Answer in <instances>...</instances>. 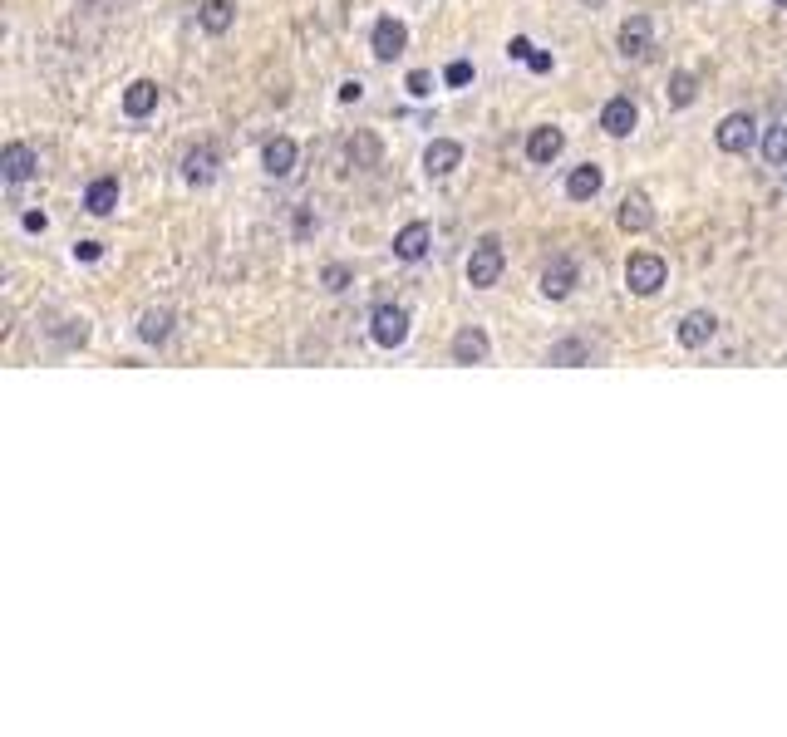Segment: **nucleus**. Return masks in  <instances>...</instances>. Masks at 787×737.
Listing matches in <instances>:
<instances>
[{"instance_id": "bb28decb", "label": "nucleus", "mask_w": 787, "mask_h": 737, "mask_svg": "<svg viewBox=\"0 0 787 737\" xmlns=\"http://www.w3.org/2000/svg\"><path fill=\"white\" fill-rule=\"evenodd\" d=\"M443 84H448V89H463V84H473V64H468V59H453V64L443 69Z\"/></svg>"}, {"instance_id": "5701e85b", "label": "nucleus", "mask_w": 787, "mask_h": 737, "mask_svg": "<svg viewBox=\"0 0 787 737\" xmlns=\"http://www.w3.org/2000/svg\"><path fill=\"white\" fill-rule=\"evenodd\" d=\"M694 99H699V74H689V69L669 74V104H674V109H689Z\"/></svg>"}, {"instance_id": "393cba45", "label": "nucleus", "mask_w": 787, "mask_h": 737, "mask_svg": "<svg viewBox=\"0 0 787 737\" xmlns=\"http://www.w3.org/2000/svg\"><path fill=\"white\" fill-rule=\"evenodd\" d=\"M546 359L571 369V364H586V359H591V349H586V340H561V344H551V354H546Z\"/></svg>"}, {"instance_id": "ddd939ff", "label": "nucleus", "mask_w": 787, "mask_h": 737, "mask_svg": "<svg viewBox=\"0 0 787 737\" xmlns=\"http://www.w3.org/2000/svg\"><path fill=\"white\" fill-rule=\"evenodd\" d=\"M601 187H606V172L596 168V163H581V168H571V177H566V197L571 202H591V197H601Z\"/></svg>"}, {"instance_id": "cd10ccee", "label": "nucleus", "mask_w": 787, "mask_h": 737, "mask_svg": "<svg viewBox=\"0 0 787 737\" xmlns=\"http://www.w3.org/2000/svg\"><path fill=\"white\" fill-rule=\"evenodd\" d=\"M404 84H409V94H414V99H428V94H433V74H428V69H414Z\"/></svg>"}, {"instance_id": "9b49d317", "label": "nucleus", "mask_w": 787, "mask_h": 737, "mask_svg": "<svg viewBox=\"0 0 787 737\" xmlns=\"http://www.w3.org/2000/svg\"><path fill=\"white\" fill-rule=\"evenodd\" d=\"M571 290H576V261H571V256H556L542 271V295L546 300H566Z\"/></svg>"}, {"instance_id": "a878e982", "label": "nucleus", "mask_w": 787, "mask_h": 737, "mask_svg": "<svg viewBox=\"0 0 787 737\" xmlns=\"http://www.w3.org/2000/svg\"><path fill=\"white\" fill-rule=\"evenodd\" d=\"M350 281H355V271H350L345 261H330V266L320 271V285H325V290H335V295H340V290H345Z\"/></svg>"}, {"instance_id": "c756f323", "label": "nucleus", "mask_w": 787, "mask_h": 737, "mask_svg": "<svg viewBox=\"0 0 787 737\" xmlns=\"http://www.w3.org/2000/svg\"><path fill=\"white\" fill-rule=\"evenodd\" d=\"M507 55H512V59H522V64H527V59H532V40H527V35H512Z\"/></svg>"}, {"instance_id": "412c9836", "label": "nucleus", "mask_w": 787, "mask_h": 737, "mask_svg": "<svg viewBox=\"0 0 787 737\" xmlns=\"http://www.w3.org/2000/svg\"><path fill=\"white\" fill-rule=\"evenodd\" d=\"M197 20H202V30H207V35H227V30H232V20H237V5H232V0H202Z\"/></svg>"}, {"instance_id": "9d476101", "label": "nucleus", "mask_w": 787, "mask_h": 737, "mask_svg": "<svg viewBox=\"0 0 787 737\" xmlns=\"http://www.w3.org/2000/svg\"><path fill=\"white\" fill-rule=\"evenodd\" d=\"M615 222H620V231H650L655 227V207H650V197L645 192H630L625 202H620V212H615Z\"/></svg>"}, {"instance_id": "f8f14e48", "label": "nucleus", "mask_w": 787, "mask_h": 737, "mask_svg": "<svg viewBox=\"0 0 787 737\" xmlns=\"http://www.w3.org/2000/svg\"><path fill=\"white\" fill-rule=\"evenodd\" d=\"M561 148H566V133L561 128H532V138H527V158L537 163V168H546V163H556L561 158Z\"/></svg>"}, {"instance_id": "473e14b6", "label": "nucleus", "mask_w": 787, "mask_h": 737, "mask_svg": "<svg viewBox=\"0 0 787 737\" xmlns=\"http://www.w3.org/2000/svg\"><path fill=\"white\" fill-rule=\"evenodd\" d=\"M45 227H50L45 212H25V231H45Z\"/></svg>"}, {"instance_id": "aec40b11", "label": "nucleus", "mask_w": 787, "mask_h": 737, "mask_svg": "<svg viewBox=\"0 0 787 737\" xmlns=\"http://www.w3.org/2000/svg\"><path fill=\"white\" fill-rule=\"evenodd\" d=\"M261 168L271 172V177H291L296 172V143L291 138H271L261 148Z\"/></svg>"}, {"instance_id": "7c9ffc66", "label": "nucleus", "mask_w": 787, "mask_h": 737, "mask_svg": "<svg viewBox=\"0 0 787 737\" xmlns=\"http://www.w3.org/2000/svg\"><path fill=\"white\" fill-rule=\"evenodd\" d=\"M527 69H532V74H551V55H546V50H532Z\"/></svg>"}, {"instance_id": "2eb2a0df", "label": "nucleus", "mask_w": 787, "mask_h": 737, "mask_svg": "<svg viewBox=\"0 0 787 737\" xmlns=\"http://www.w3.org/2000/svg\"><path fill=\"white\" fill-rule=\"evenodd\" d=\"M212 177H217V153H212L207 143L182 153V182H192V187H207Z\"/></svg>"}, {"instance_id": "2f4dec72", "label": "nucleus", "mask_w": 787, "mask_h": 737, "mask_svg": "<svg viewBox=\"0 0 787 737\" xmlns=\"http://www.w3.org/2000/svg\"><path fill=\"white\" fill-rule=\"evenodd\" d=\"M360 94H364V84H360V79H345V84H340V99H345V104H355Z\"/></svg>"}, {"instance_id": "20e7f679", "label": "nucleus", "mask_w": 787, "mask_h": 737, "mask_svg": "<svg viewBox=\"0 0 787 737\" xmlns=\"http://www.w3.org/2000/svg\"><path fill=\"white\" fill-rule=\"evenodd\" d=\"M369 50H374V59H399L404 50H409V25H404V20H394V15L374 20Z\"/></svg>"}, {"instance_id": "dca6fc26", "label": "nucleus", "mask_w": 787, "mask_h": 737, "mask_svg": "<svg viewBox=\"0 0 787 737\" xmlns=\"http://www.w3.org/2000/svg\"><path fill=\"white\" fill-rule=\"evenodd\" d=\"M458 163H463V148H458L453 138H433V143H428V153H424V172H428V177H448Z\"/></svg>"}, {"instance_id": "1a4fd4ad", "label": "nucleus", "mask_w": 787, "mask_h": 737, "mask_svg": "<svg viewBox=\"0 0 787 737\" xmlns=\"http://www.w3.org/2000/svg\"><path fill=\"white\" fill-rule=\"evenodd\" d=\"M428 246H433V227L428 222H409V227H399V236H394V256L399 261H424Z\"/></svg>"}, {"instance_id": "c85d7f7f", "label": "nucleus", "mask_w": 787, "mask_h": 737, "mask_svg": "<svg viewBox=\"0 0 787 737\" xmlns=\"http://www.w3.org/2000/svg\"><path fill=\"white\" fill-rule=\"evenodd\" d=\"M99 256H104L99 241H74V261H99Z\"/></svg>"}, {"instance_id": "39448f33", "label": "nucleus", "mask_w": 787, "mask_h": 737, "mask_svg": "<svg viewBox=\"0 0 787 737\" xmlns=\"http://www.w3.org/2000/svg\"><path fill=\"white\" fill-rule=\"evenodd\" d=\"M753 138H758V118L753 114H728L724 123L714 128V143H719L724 153H748Z\"/></svg>"}, {"instance_id": "f03ea898", "label": "nucleus", "mask_w": 787, "mask_h": 737, "mask_svg": "<svg viewBox=\"0 0 787 737\" xmlns=\"http://www.w3.org/2000/svg\"><path fill=\"white\" fill-rule=\"evenodd\" d=\"M369 335L374 344H384V349H399V344L409 340V310L404 305H374V315H369Z\"/></svg>"}, {"instance_id": "0eeeda50", "label": "nucleus", "mask_w": 787, "mask_h": 737, "mask_svg": "<svg viewBox=\"0 0 787 737\" xmlns=\"http://www.w3.org/2000/svg\"><path fill=\"white\" fill-rule=\"evenodd\" d=\"M635 123H640V109H635V99H630V94H615L606 109H601V128H606L610 138H630V133H635Z\"/></svg>"}, {"instance_id": "6ab92c4d", "label": "nucleus", "mask_w": 787, "mask_h": 737, "mask_svg": "<svg viewBox=\"0 0 787 737\" xmlns=\"http://www.w3.org/2000/svg\"><path fill=\"white\" fill-rule=\"evenodd\" d=\"M114 207H119V177H94V182H89V192H84V212L109 217Z\"/></svg>"}, {"instance_id": "72a5a7b5", "label": "nucleus", "mask_w": 787, "mask_h": 737, "mask_svg": "<svg viewBox=\"0 0 787 737\" xmlns=\"http://www.w3.org/2000/svg\"><path fill=\"white\" fill-rule=\"evenodd\" d=\"M773 5H783V10H787V0H773Z\"/></svg>"}, {"instance_id": "4be33fe9", "label": "nucleus", "mask_w": 787, "mask_h": 737, "mask_svg": "<svg viewBox=\"0 0 787 737\" xmlns=\"http://www.w3.org/2000/svg\"><path fill=\"white\" fill-rule=\"evenodd\" d=\"M168 335H173V310H143V320H138V340L163 344Z\"/></svg>"}, {"instance_id": "f257e3e1", "label": "nucleus", "mask_w": 787, "mask_h": 737, "mask_svg": "<svg viewBox=\"0 0 787 737\" xmlns=\"http://www.w3.org/2000/svg\"><path fill=\"white\" fill-rule=\"evenodd\" d=\"M502 266H507V256H502V241H497V236H483V241L473 246V256H468V285H473V290L497 285Z\"/></svg>"}, {"instance_id": "f3484780", "label": "nucleus", "mask_w": 787, "mask_h": 737, "mask_svg": "<svg viewBox=\"0 0 787 737\" xmlns=\"http://www.w3.org/2000/svg\"><path fill=\"white\" fill-rule=\"evenodd\" d=\"M487 354H492V340H487L478 325H468V330L453 335V359H458V364H483Z\"/></svg>"}, {"instance_id": "6e6552de", "label": "nucleus", "mask_w": 787, "mask_h": 737, "mask_svg": "<svg viewBox=\"0 0 787 737\" xmlns=\"http://www.w3.org/2000/svg\"><path fill=\"white\" fill-rule=\"evenodd\" d=\"M650 45H655V25H650V15H630V20L620 25V55L645 59L650 55Z\"/></svg>"}, {"instance_id": "b1692460", "label": "nucleus", "mask_w": 787, "mask_h": 737, "mask_svg": "<svg viewBox=\"0 0 787 737\" xmlns=\"http://www.w3.org/2000/svg\"><path fill=\"white\" fill-rule=\"evenodd\" d=\"M763 158H768L773 168H787V118L763 133Z\"/></svg>"}, {"instance_id": "423d86ee", "label": "nucleus", "mask_w": 787, "mask_h": 737, "mask_svg": "<svg viewBox=\"0 0 787 737\" xmlns=\"http://www.w3.org/2000/svg\"><path fill=\"white\" fill-rule=\"evenodd\" d=\"M0 172H5V182H30L35 172H40V158H35V148L30 143H5L0 148Z\"/></svg>"}, {"instance_id": "4468645a", "label": "nucleus", "mask_w": 787, "mask_h": 737, "mask_svg": "<svg viewBox=\"0 0 787 737\" xmlns=\"http://www.w3.org/2000/svg\"><path fill=\"white\" fill-rule=\"evenodd\" d=\"M714 330H719V320H714L709 310H689V315L679 320V344H684V349H704V344L714 340Z\"/></svg>"}, {"instance_id": "a211bd4d", "label": "nucleus", "mask_w": 787, "mask_h": 737, "mask_svg": "<svg viewBox=\"0 0 787 737\" xmlns=\"http://www.w3.org/2000/svg\"><path fill=\"white\" fill-rule=\"evenodd\" d=\"M153 109H158V84H153V79H133V84L123 89V114L148 118Z\"/></svg>"}, {"instance_id": "7ed1b4c3", "label": "nucleus", "mask_w": 787, "mask_h": 737, "mask_svg": "<svg viewBox=\"0 0 787 737\" xmlns=\"http://www.w3.org/2000/svg\"><path fill=\"white\" fill-rule=\"evenodd\" d=\"M669 266L655 256V251H635L630 261H625V285L635 290V295H655L660 285H665Z\"/></svg>"}]
</instances>
